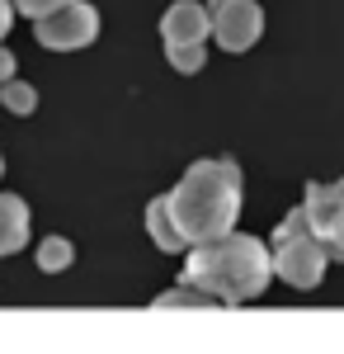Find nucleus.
Instances as JSON below:
<instances>
[{"label": "nucleus", "mask_w": 344, "mask_h": 354, "mask_svg": "<svg viewBox=\"0 0 344 354\" xmlns=\"http://www.w3.org/2000/svg\"><path fill=\"white\" fill-rule=\"evenodd\" d=\"M274 279V255L260 236L245 232H222L212 241L189 245V265H184V283L203 288L212 302H250L260 298Z\"/></svg>", "instance_id": "1"}, {"label": "nucleus", "mask_w": 344, "mask_h": 354, "mask_svg": "<svg viewBox=\"0 0 344 354\" xmlns=\"http://www.w3.org/2000/svg\"><path fill=\"white\" fill-rule=\"evenodd\" d=\"M175 227L184 232L189 245L212 241L222 232H231L245 203V180H240L236 161H193L184 170V180L165 194Z\"/></svg>", "instance_id": "2"}, {"label": "nucleus", "mask_w": 344, "mask_h": 354, "mask_svg": "<svg viewBox=\"0 0 344 354\" xmlns=\"http://www.w3.org/2000/svg\"><path fill=\"white\" fill-rule=\"evenodd\" d=\"M33 38L48 48V53H76V48H90L99 38V10L85 5V0H66L48 15L33 19Z\"/></svg>", "instance_id": "3"}, {"label": "nucleus", "mask_w": 344, "mask_h": 354, "mask_svg": "<svg viewBox=\"0 0 344 354\" xmlns=\"http://www.w3.org/2000/svg\"><path fill=\"white\" fill-rule=\"evenodd\" d=\"M208 33L227 53H250L265 33V10L255 0H208Z\"/></svg>", "instance_id": "4"}, {"label": "nucleus", "mask_w": 344, "mask_h": 354, "mask_svg": "<svg viewBox=\"0 0 344 354\" xmlns=\"http://www.w3.org/2000/svg\"><path fill=\"white\" fill-rule=\"evenodd\" d=\"M274 255V274L292 283V288H316L321 279H325V265H330V255H325V245L312 236V232H292V236H278V250H269Z\"/></svg>", "instance_id": "5"}, {"label": "nucleus", "mask_w": 344, "mask_h": 354, "mask_svg": "<svg viewBox=\"0 0 344 354\" xmlns=\"http://www.w3.org/2000/svg\"><path fill=\"white\" fill-rule=\"evenodd\" d=\"M160 38H165V48H175V43H208V5L175 0L165 10V19H160Z\"/></svg>", "instance_id": "6"}, {"label": "nucleus", "mask_w": 344, "mask_h": 354, "mask_svg": "<svg viewBox=\"0 0 344 354\" xmlns=\"http://www.w3.org/2000/svg\"><path fill=\"white\" fill-rule=\"evenodd\" d=\"M344 208V180L335 185H307V203H302V218H307V232L321 241V232L340 218Z\"/></svg>", "instance_id": "7"}, {"label": "nucleus", "mask_w": 344, "mask_h": 354, "mask_svg": "<svg viewBox=\"0 0 344 354\" xmlns=\"http://www.w3.org/2000/svg\"><path fill=\"white\" fill-rule=\"evenodd\" d=\"M28 241V203L19 194H0V255H15Z\"/></svg>", "instance_id": "8"}, {"label": "nucleus", "mask_w": 344, "mask_h": 354, "mask_svg": "<svg viewBox=\"0 0 344 354\" xmlns=\"http://www.w3.org/2000/svg\"><path fill=\"white\" fill-rule=\"evenodd\" d=\"M146 232H151V241H156L160 250H170V255H175V250H189L184 232L175 227V213H170V203H165V194L146 203Z\"/></svg>", "instance_id": "9"}, {"label": "nucleus", "mask_w": 344, "mask_h": 354, "mask_svg": "<svg viewBox=\"0 0 344 354\" xmlns=\"http://www.w3.org/2000/svg\"><path fill=\"white\" fill-rule=\"evenodd\" d=\"M71 260H76V250H71V241H66V236H48V241L38 245V270H43V274L71 270Z\"/></svg>", "instance_id": "10"}, {"label": "nucleus", "mask_w": 344, "mask_h": 354, "mask_svg": "<svg viewBox=\"0 0 344 354\" xmlns=\"http://www.w3.org/2000/svg\"><path fill=\"white\" fill-rule=\"evenodd\" d=\"M0 104L10 113H33L38 109V90L28 81H15V76H10V81H0Z\"/></svg>", "instance_id": "11"}, {"label": "nucleus", "mask_w": 344, "mask_h": 354, "mask_svg": "<svg viewBox=\"0 0 344 354\" xmlns=\"http://www.w3.org/2000/svg\"><path fill=\"white\" fill-rule=\"evenodd\" d=\"M165 57H170V66L180 71V76H193V71H203V43H175V48H165Z\"/></svg>", "instance_id": "12"}, {"label": "nucleus", "mask_w": 344, "mask_h": 354, "mask_svg": "<svg viewBox=\"0 0 344 354\" xmlns=\"http://www.w3.org/2000/svg\"><path fill=\"white\" fill-rule=\"evenodd\" d=\"M156 307H217V302L203 293V288H193V283H184V288H170V293H160Z\"/></svg>", "instance_id": "13"}, {"label": "nucleus", "mask_w": 344, "mask_h": 354, "mask_svg": "<svg viewBox=\"0 0 344 354\" xmlns=\"http://www.w3.org/2000/svg\"><path fill=\"white\" fill-rule=\"evenodd\" d=\"M321 245H325V255H330V260H344V208H340V218L321 232Z\"/></svg>", "instance_id": "14"}, {"label": "nucleus", "mask_w": 344, "mask_h": 354, "mask_svg": "<svg viewBox=\"0 0 344 354\" xmlns=\"http://www.w3.org/2000/svg\"><path fill=\"white\" fill-rule=\"evenodd\" d=\"M19 15H28V19H38V15H48V10H57V5H66V0H10Z\"/></svg>", "instance_id": "15"}, {"label": "nucleus", "mask_w": 344, "mask_h": 354, "mask_svg": "<svg viewBox=\"0 0 344 354\" xmlns=\"http://www.w3.org/2000/svg\"><path fill=\"white\" fill-rule=\"evenodd\" d=\"M10 24H15V5H10V0H0V43H5Z\"/></svg>", "instance_id": "16"}, {"label": "nucleus", "mask_w": 344, "mask_h": 354, "mask_svg": "<svg viewBox=\"0 0 344 354\" xmlns=\"http://www.w3.org/2000/svg\"><path fill=\"white\" fill-rule=\"evenodd\" d=\"M10 76H15V53L0 48V81H10Z\"/></svg>", "instance_id": "17"}, {"label": "nucleus", "mask_w": 344, "mask_h": 354, "mask_svg": "<svg viewBox=\"0 0 344 354\" xmlns=\"http://www.w3.org/2000/svg\"><path fill=\"white\" fill-rule=\"evenodd\" d=\"M0 175H5V161H0Z\"/></svg>", "instance_id": "18"}]
</instances>
